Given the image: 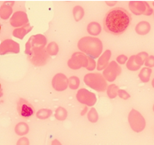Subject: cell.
<instances>
[{
	"label": "cell",
	"instance_id": "cell-38",
	"mask_svg": "<svg viewBox=\"0 0 154 145\" xmlns=\"http://www.w3.org/2000/svg\"><path fill=\"white\" fill-rule=\"evenodd\" d=\"M153 111H154V105H153Z\"/></svg>",
	"mask_w": 154,
	"mask_h": 145
},
{
	"label": "cell",
	"instance_id": "cell-7",
	"mask_svg": "<svg viewBox=\"0 0 154 145\" xmlns=\"http://www.w3.org/2000/svg\"><path fill=\"white\" fill-rule=\"evenodd\" d=\"M68 65L70 69H77L86 68L88 66V57L82 52H76L68 60Z\"/></svg>",
	"mask_w": 154,
	"mask_h": 145
},
{
	"label": "cell",
	"instance_id": "cell-31",
	"mask_svg": "<svg viewBox=\"0 0 154 145\" xmlns=\"http://www.w3.org/2000/svg\"><path fill=\"white\" fill-rule=\"evenodd\" d=\"M96 68V63L94 61V59L91 57H88V66L87 67V69L89 71H93Z\"/></svg>",
	"mask_w": 154,
	"mask_h": 145
},
{
	"label": "cell",
	"instance_id": "cell-32",
	"mask_svg": "<svg viewBox=\"0 0 154 145\" xmlns=\"http://www.w3.org/2000/svg\"><path fill=\"white\" fill-rule=\"evenodd\" d=\"M118 95L122 99H128L130 98V94H129L128 92H126L125 90H122V89H119L118 91Z\"/></svg>",
	"mask_w": 154,
	"mask_h": 145
},
{
	"label": "cell",
	"instance_id": "cell-17",
	"mask_svg": "<svg viewBox=\"0 0 154 145\" xmlns=\"http://www.w3.org/2000/svg\"><path fill=\"white\" fill-rule=\"evenodd\" d=\"M136 33L140 35H146L150 32L151 25L150 23L147 21H142L138 23L136 26Z\"/></svg>",
	"mask_w": 154,
	"mask_h": 145
},
{
	"label": "cell",
	"instance_id": "cell-18",
	"mask_svg": "<svg viewBox=\"0 0 154 145\" xmlns=\"http://www.w3.org/2000/svg\"><path fill=\"white\" fill-rule=\"evenodd\" d=\"M87 30H88V33H89L90 35L97 36V35H98L101 33L102 28H101L100 24L98 23L92 22L88 25Z\"/></svg>",
	"mask_w": 154,
	"mask_h": 145
},
{
	"label": "cell",
	"instance_id": "cell-19",
	"mask_svg": "<svg viewBox=\"0 0 154 145\" xmlns=\"http://www.w3.org/2000/svg\"><path fill=\"white\" fill-rule=\"evenodd\" d=\"M29 128L28 126V124L23 122H21V123H18L16 127H15V133L19 135V136H23L29 133Z\"/></svg>",
	"mask_w": 154,
	"mask_h": 145
},
{
	"label": "cell",
	"instance_id": "cell-16",
	"mask_svg": "<svg viewBox=\"0 0 154 145\" xmlns=\"http://www.w3.org/2000/svg\"><path fill=\"white\" fill-rule=\"evenodd\" d=\"M32 29V26L28 23L27 25H24L23 27H21V28L14 29V32H13V35H14L15 38L19 39H23L25 37V35H27Z\"/></svg>",
	"mask_w": 154,
	"mask_h": 145
},
{
	"label": "cell",
	"instance_id": "cell-23",
	"mask_svg": "<svg viewBox=\"0 0 154 145\" xmlns=\"http://www.w3.org/2000/svg\"><path fill=\"white\" fill-rule=\"evenodd\" d=\"M118 91H119V88H118V85L116 84H111L108 87V89H107V94H108V96L110 98H115L117 97V95L118 94Z\"/></svg>",
	"mask_w": 154,
	"mask_h": 145
},
{
	"label": "cell",
	"instance_id": "cell-30",
	"mask_svg": "<svg viewBox=\"0 0 154 145\" xmlns=\"http://www.w3.org/2000/svg\"><path fill=\"white\" fill-rule=\"evenodd\" d=\"M144 64H145L146 67L149 68V69L154 67V56H152V55L148 56L147 59H146L145 63H144Z\"/></svg>",
	"mask_w": 154,
	"mask_h": 145
},
{
	"label": "cell",
	"instance_id": "cell-26",
	"mask_svg": "<svg viewBox=\"0 0 154 145\" xmlns=\"http://www.w3.org/2000/svg\"><path fill=\"white\" fill-rule=\"evenodd\" d=\"M51 115H52V110L50 109H43L37 112V118H38L39 119H47Z\"/></svg>",
	"mask_w": 154,
	"mask_h": 145
},
{
	"label": "cell",
	"instance_id": "cell-10",
	"mask_svg": "<svg viewBox=\"0 0 154 145\" xmlns=\"http://www.w3.org/2000/svg\"><path fill=\"white\" fill-rule=\"evenodd\" d=\"M35 112L33 106L24 98H19L18 102V114L23 118H29Z\"/></svg>",
	"mask_w": 154,
	"mask_h": 145
},
{
	"label": "cell",
	"instance_id": "cell-37",
	"mask_svg": "<svg viewBox=\"0 0 154 145\" xmlns=\"http://www.w3.org/2000/svg\"><path fill=\"white\" fill-rule=\"evenodd\" d=\"M152 87L154 88V79H152Z\"/></svg>",
	"mask_w": 154,
	"mask_h": 145
},
{
	"label": "cell",
	"instance_id": "cell-20",
	"mask_svg": "<svg viewBox=\"0 0 154 145\" xmlns=\"http://www.w3.org/2000/svg\"><path fill=\"white\" fill-rule=\"evenodd\" d=\"M152 69L149 68H143L139 72V79L142 82L147 83L150 80L151 74H152Z\"/></svg>",
	"mask_w": 154,
	"mask_h": 145
},
{
	"label": "cell",
	"instance_id": "cell-39",
	"mask_svg": "<svg viewBox=\"0 0 154 145\" xmlns=\"http://www.w3.org/2000/svg\"><path fill=\"white\" fill-rule=\"evenodd\" d=\"M153 5H154V2H153Z\"/></svg>",
	"mask_w": 154,
	"mask_h": 145
},
{
	"label": "cell",
	"instance_id": "cell-5",
	"mask_svg": "<svg viewBox=\"0 0 154 145\" xmlns=\"http://www.w3.org/2000/svg\"><path fill=\"white\" fill-rule=\"evenodd\" d=\"M128 122L131 128L136 133L142 132L146 127L145 119L136 109H132L129 113Z\"/></svg>",
	"mask_w": 154,
	"mask_h": 145
},
{
	"label": "cell",
	"instance_id": "cell-22",
	"mask_svg": "<svg viewBox=\"0 0 154 145\" xmlns=\"http://www.w3.org/2000/svg\"><path fill=\"white\" fill-rule=\"evenodd\" d=\"M67 116H68V112L64 108H63V107L57 108L56 112H55V118L57 120H59V121L65 120L67 119Z\"/></svg>",
	"mask_w": 154,
	"mask_h": 145
},
{
	"label": "cell",
	"instance_id": "cell-3",
	"mask_svg": "<svg viewBox=\"0 0 154 145\" xmlns=\"http://www.w3.org/2000/svg\"><path fill=\"white\" fill-rule=\"evenodd\" d=\"M78 48L82 53L93 58H97L103 52V44L97 38L84 37L79 40Z\"/></svg>",
	"mask_w": 154,
	"mask_h": 145
},
{
	"label": "cell",
	"instance_id": "cell-24",
	"mask_svg": "<svg viewBox=\"0 0 154 145\" xmlns=\"http://www.w3.org/2000/svg\"><path fill=\"white\" fill-rule=\"evenodd\" d=\"M127 68L131 71H137L141 68V66L137 65L135 62V55H133L129 58L128 61L127 63Z\"/></svg>",
	"mask_w": 154,
	"mask_h": 145
},
{
	"label": "cell",
	"instance_id": "cell-14",
	"mask_svg": "<svg viewBox=\"0 0 154 145\" xmlns=\"http://www.w3.org/2000/svg\"><path fill=\"white\" fill-rule=\"evenodd\" d=\"M110 58H111V51L110 50H106L103 54L101 55V57L98 58V61H97V69L98 71L103 70L106 67H108V61H109Z\"/></svg>",
	"mask_w": 154,
	"mask_h": 145
},
{
	"label": "cell",
	"instance_id": "cell-25",
	"mask_svg": "<svg viewBox=\"0 0 154 145\" xmlns=\"http://www.w3.org/2000/svg\"><path fill=\"white\" fill-rule=\"evenodd\" d=\"M148 57V54L146 52H141L139 54H137L135 55V62L137 63V64L139 66L143 65L144 63L146 61V59Z\"/></svg>",
	"mask_w": 154,
	"mask_h": 145
},
{
	"label": "cell",
	"instance_id": "cell-15",
	"mask_svg": "<svg viewBox=\"0 0 154 145\" xmlns=\"http://www.w3.org/2000/svg\"><path fill=\"white\" fill-rule=\"evenodd\" d=\"M14 2H6L0 8V17L2 19H8L13 13V4Z\"/></svg>",
	"mask_w": 154,
	"mask_h": 145
},
{
	"label": "cell",
	"instance_id": "cell-36",
	"mask_svg": "<svg viewBox=\"0 0 154 145\" xmlns=\"http://www.w3.org/2000/svg\"><path fill=\"white\" fill-rule=\"evenodd\" d=\"M107 4H109V6H112V4H116V2H112V3H110V2H108V1H107Z\"/></svg>",
	"mask_w": 154,
	"mask_h": 145
},
{
	"label": "cell",
	"instance_id": "cell-6",
	"mask_svg": "<svg viewBox=\"0 0 154 145\" xmlns=\"http://www.w3.org/2000/svg\"><path fill=\"white\" fill-rule=\"evenodd\" d=\"M129 8L135 15L150 16L153 13L152 8L145 1H131L129 2Z\"/></svg>",
	"mask_w": 154,
	"mask_h": 145
},
{
	"label": "cell",
	"instance_id": "cell-28",
	"mask_svg": "<svg viewBox=\"0 0 154 145\" xmlns=\"http://www.w3.org/2000/svg\"><path fill=\"white\" fill-rule=\"evenodd\" d=\"M79 85H80V80L78 77L72 76L69 78V86L68 87L71 89H72V90L78 89Z\"/></svg>",
	"mask_w": 154,
	"mask_h": 145
},
{
	"label": "cell",
	"instance_id": "cell-11",
	"mask_svg": "<svg viewBox=\"0 0 154 145\" xmlns=\"http://www.w3.org/2000/svg\"><path fill=\"white\" fill-rule=\"evenodd\" d=\"M20 51L19 44L12 39H6L0 45V54L4 55L8 54H18Z\"/></svg>",
	"mask_w": 154,
	"mask_h": 145
},
{
	"label": "cell",
	"instance_id": "cell-34",
	"mask_svg": "<svg viewBox=\"0 0 154 145\" xmlns=\"http://www.w3.org/2000/svg\"><path fill=\"white\" fill-rule=\"evenodd\" d=\"M127 60H128V57H127L126 55H119L118 58H117V61H118V63H120V64L125 63Z\"/></svg>",
	"mask_w": 154,
	"mask_h": 145
},
{
	"label": "cell",
	"instance_id": "cell-21",
	"mask_svg": "<svg viewBox=\"0 0 154 145\" xmlns=\"http://www.w3.org/2000/svg\"><path fill=\"white\" fill-rule=\"evenodd\" d=\"M72 14H73V17L75 18L76 21L79 22L84 16V10L81 6H75L73 8Z\"/></svg>",
	"mask_w": 154,
	"mask_h": 145
},
{
	"label": "cell",
	"instance_id": "cell-29",
	"mask_svg": "<svg viewBox=\"0 0 154 145\" xmlns=\"http://www.w3.org/2000/svg\"><path fill=\"white\" fill-rule=\"evenodd\" d=\"M88 118L91 123H96L98 120V114H97V110L92 108L88 113Z\"/></svg>",
	"mask_w": 154,
	"mask_h": 145
},
{
	"label": "cell",
	"instance_id": "cell-27",
	"mask_svg": "<svg viewBox=\"0 0 154 145\" xmlns=\"http://www.w3.org/2000/svg\"><path fill=\"white\" fill-rule=\"evenodd\" d=\"M47 52L51 56H55L58 53V46L55 42H52L47 46Z\"/></svg>",
	"mask_w": 154,
	"mask_h": 145
},
{
	"label": "cell",
	"instance_id": "cell-4",
	"mask_svg": "<svg viewBox=\"0 0 154 145\" xmlns=\"http://www.w3.org/2000/svg\"><path fill=\"white\" fill-rule=\"evenodd\" d=\"M83 80L87 86L97 92H104L108 89L107 81L100 73H88L84 76Z\"/></svg>",
	"mask_w": 154,
	"mask_h": 145
},
{
	"label": "cell",
	"instance_id": "cell-9",
	"mask_svg": "<svg viewBox=\"0 0 154 145\" xmlns=\"http://www.w3.org/2000/svg\"><path fill=\"white\" fill-rule=\"evenodd\" d=\"M121 72H122L121 67L115 61H112L108 67L104 69L103 76L105 79L108 82H113L117 79V77L120 75Z\"/></svg>",
	"mask_w": 154,
	"mask_h": 145
},
{
	"label": "cell",
	"instance_id": "cell-8",
	"mask_svg": "<svg viewBox=\"0 0 154 145\" xmlns=\"http://www.w3.org/2000/svg\"><path fill=\"white\" fill-rule=\"evenodd\" d=\"M76 98L79 103L87 106H93L97 102L96 95L85 88L79 89L77 93Z\"/></svg>",
	"mask_w": 154,
	"mask_h": 145
},
{
	"label": "cell",
	"instance_id": "cell-35",
	"mask_svg": "<svg viewBox=\"0 0 154 145\" xmlns=\"http://www.w3.org/2000/svg\"><path fill=\"white\" fill-rule=\"evenodd\" d=\"M52 145H62L61 143L58 141L57 139H54V140H53V142H52Z\"/></svg>",
	"mask_w": 154,
	"mask_h": 145
},
{
	"label": "cell",
	"instance_id": "cell-2",
	"mask_svg": "<svg viewBox=\"0 0 154 145\" xmlns=\"http://www.w3.org/2000/svg\"><path fill=\"white\" fill-rule=\"evenodd\" d=\"M46 44V37L42 34L32 35L27 42L25 54L34 66H43L49 61V54L44 49Z\"/></svg>",
	"mask_w": 154,
	"mask_h": 145
},
{
	"label": "cell",
	"instance_id": "cell-12",
	"mask_svg": "<svg viewBox=\"0 0 154 145\" xmlns=\"http://www.w3.org/2000/svg\"><path fill=\"white\" fill-rule=\"evenodd\" d=\"M52 85L55 90L64 91L69 86V79L63 73H57L52 80Z\"/></svg>",
	"mask_w": 154,
	"mask_h": 145
},
{
	"label": "cell",
	"instance_id": "cell-33",
	"mask_svg": "<svg viewBox=\"0 0 154 145\" xmlns=\"http://www.w3.org/2000/svg\"><path fill=\"white\" fill-rule=\"evenodd\" d=\"M17 145H29V138H25V137L19 138L18 141L17 142Z\"/></svg>",
	"mask_w": 154,
	"mask_h": 145
},
{
	"label": "cell",
	"instance_id": "cell-1",
	"mask_svg": "<svg viewBox=\"0 0 154 145\" xmlns=\"http://www.w3.org/2000/svg\"><path fill=\"white\" fill-rule=\"evenodd\" d=\"M131 21V15L125 8H114L108 11L104 18V29L106 32L113 35H120L125 32Z\"/></svg>",
	"mask_w": 154,
	"mask_h": 145
},
{
	"label": "cell",
	"instance_id": "cell-13",
	"mask_svg": "<svg viewBox=\"0 0 154 145\" xmlns=\"http://www.w3.org/2000/svg\"><path fill=\"white\" fill-rule=\"evenodd\" d=\"M29 23V18L25 12H15L10 18V24L13 27H20L27 25Z\"/></svg>",
	"mask_w": 154,
	"mask_h": 145
}]
</instances>
